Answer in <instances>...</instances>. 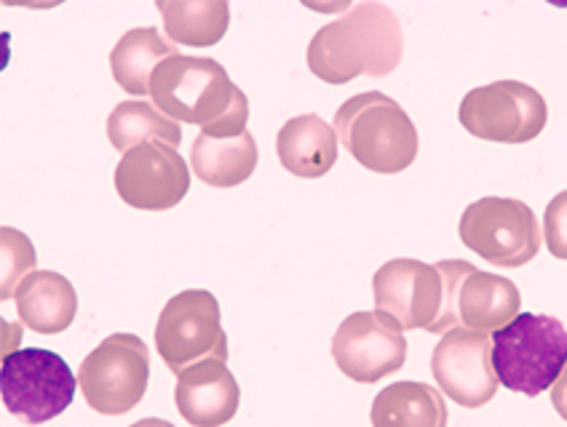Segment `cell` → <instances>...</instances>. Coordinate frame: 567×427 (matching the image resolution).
I'll return each instance as SVG.
<instances>
[{"label": "cell", "mask_w": 567, "mask_h": 427, "mask_svg": "<svg viewBox=\"0 0 567 427\" xmlns=\"http://www.w3.org/2000/svg\"><path fill=\"white\" fill-rule=\"evenodd\" d=\"M153 105L172 121L202 126L204 137L234 139L247 134L249 100L209 56L177 54L151 77Z\"/></svg>", "instance_id": "6da1fadb"}, {"label": "cell", "mask_w": 567, "mask_h": 427, "mask_svg": "<svg viewBox=\"0 0 567 427\" xmlns=\"http://www.w3.org/2000/svg\"><path fill=\"white\" fill-rule=\"evenodd\" d=\"M402 22L385 3L348 6L308 43V70L319 81L343 86L359 75H391L402 62Z\"/></svg>", "instance_id": "7a4b0ae2"}, {"label": "cell", "mask_w": 567, "mask_h": 427, "mask_svg": "<svg viewBox=\"0 0 567 427\" xmlns=\"http://www.w3.org/2000/svg\"><path fill=\"white\" fill-rule=\"evenodd\" d=\"M332 128L357 164L375 174L404 171L415 164L421 147L415 123L404 107L380 92L346 100L334 113Z\"/></svg>", "instance_id": "3957f363"}, {"label": "cell", "mask_w": 567, "mask_h": 427, "mask_svg": "<svg viewBox=\"0 0 567 427\" xmlns=\"http://www.w3.org/2000/svg\"><path fill=\"white\" fill-rule=\"evenodd\" d=\"M567 364V329L554 315L522 313L493 334V368L508 390L536 398Z\"/></svg>", "instance_id": "277c9868"}, {"label": "cell", "mask_w": 567, "mask_h": 427, "mask_svg": "<svg viewBox=\"0 0 567 427\" xmlns=\"http://www.w3.org/2000/svg\"><path fill=\"white\" fill-rule=\"evenodd\" d=\"M444 278V313L431 334H447L453 329L498 332L519 315L522 296L514 281L504 275L482 273L472 262H436Z\"/></svg>", "instance_id": "5b68a950"}, {"label": "cell", "mask_w": 567, "mask_h": 427, "mask_svg": "<svg viewBox=\"0 0 567 427\" xmlns=\"http://www.w3.org/2000/svg\"><path fill=\"white\" fill-rule=\"evenodd\" d=\"M79 379L56 353L28 347L6 353L0 366V393L6 409L35 427L60 417L73 404Z\"/></svg>", "instance_id": "8992f818"}, {"label": "cell", "mask_w": 567, "mask_h": 427, "mask_svg": "<svg viewBox=\"0 0 567 427\" xmlns=\"http://www.w3.org/2000/svg\"><path fill=\"white\" fill-rule=\"evenodd\" d=\"M151 351L134 334H111L83 358L79 387L94 412L118 417L145 398Z\"/></svg>", "instance_id": "52a82bcc"}, {"label": "cell", "mask_w": 567, "mask_h": 427, "mask_svg": "<svg viewBox=\"0 0 567 427\" xmlns=\"http://www.w3.org/2000/svg\"><path fill=\"white\" fill-rule=\"evenodd\" d=\"M457 236L495 268H522L540 251L538 219L525 200L482 198L463 211Z\"/></svg>", "instance_id": "ba28073f"}, {"label": "cell", "mask_w": 567, "mask_h": 427, "mask_svg": "<svg viewBox=\"0 0 567 427\" xmlns=\"http://www.w3.org/2000/svg\"><path fill=\"white\" fill-rule=\"evenodd\" d=\"M156 347L166 368L174 374L204 358L228 361V336L215 294L188 289L172 296L158 315Z\"/></svg>", "instance_id": "9c48e42d"}, {"label": "cell", "mask_w": 567, "mask_h": 427, "mask_svg": "<svg viewBox=\"0 0 567 427\" xmlns=\"http://www.w3.org/2000/svg\"><path fill=\"white\" fill-rule=\"evenodd\" d=\"M457 121L476 139L525 145L546 128L549 107L527 83L495 81L463 96Z\"/></svg>", "instance_id": "30bf717a"}, {"label": "cell", "mask_w": 567, "mask_h": 427, "mask_svg": "<svg viewBox=\"0 0 567 427\" xmlns=\"http://www.w3.org/2000/svg\"><path fill=\"white\" fill-rule=\"evenodd\" d=\"M332 358L348 379L359 385L389 377L408 361V340L402 326L391 315L353 313L340 323L332 336Z\"/></svg>", "instance_id": "8fae6325"}, {"label": "cell", "mask_w": 567, "mask_h": 427, "mask_svg": "<svg viewBox=\"0 0 567 427\" xmlns=\"http://www.w3.org/2000/svg\"><path fill=\"white\" fill-rule=\"evenodd\" d=\"M375 310L391 315L402 332H434L444 313V278L436 264L391 260L372 278Z\"/></svg>", "instance_id": "7c38bea8"}, {"label": "cell", "mask_w": 567, "mask_h": 427, "mask_svg": "<svg viewBox=\"0 0 567 427\" xmlns=\"http://www.w3.org/2000/svg\"><path fill=\"white\" fill-rule=\"evenodd\" d=\"M115 190L121 200L140 211L174 209L190 190V168L177 147L145 142L124 153L115 166Z\"/></svg>", "instance_id": "4fadbf2b"}, {"label": "cell", "mask_w": 567, "mask_h": 427, "mask_svg": "<svg viewBox=\"0 0 567 427\" xmlns=\"http://www.w3.org/2000/svg\"><path fill=\"white\" fill-rule=\"evenodd\" d=\"M431 372L444 396L463 409L485 406L501 385L493 368V340L472 329H453L442 336L431 355Z\"/></svg>", "instance_id": "5bb4252c"}, {"label": "cell", "mask_w": 567, "mask_h": 427, "mask_svg": "<svg viewBox=\"0 0 567 427\" xmlns=\"http://www.w3.org/2000/svg\"><path fill=\"white\" fill-rule=\"evenodd\" d=\"M241 390L225 361L204 358L177 374L174 404L193 427H223L236 417Z\"/></svg>", "instance_id": "9a60e30c"}, {"label": "cell", "mask_w": 567, "mask_h": 427, "mask_svg": "<svg viewBox=\"0 0 567 427\" xmlns=\"http://www.w3.org/2000/svg\"><path fill=\"white\" fill-rule=\"evenodd\" d=\"M17 313L38 334H60L79 315V294L68 278L54 270H35L14 291Z\"/></svg>", "instance_id": "2e32d148"}, {"label": "cell", "mask_w": 567, "mask_h": 427, "mask_svg": "<svg viewBox=\"0 0 567 427\" xmlns=\"http://www.w3.org/2000/svg\"><path fill=\"white\" fill-rule=\"evenodd\" d=\"M276 153L289 174L302 179H319L338 164V134L319 115H298L281 126Z\"/></svg>", "instance_id": "e0dca14e"}, {"label": "cell", "mask_w": 567, "mask_h": 427, "mask_svg": "<svg viewBox=\"0 0 567 427\" xmlns=\"http://www.w3.org/2000/svg\"><path fill=\"white\" fill-rule=\"evenodd\" d=\"M260 150L252 134L212 139L198 134L190 145V171L209 187H238L255 174Z\"/></svg>", "instance_id": "ac0fdd59"}, {"label": "cell", "mask_w": 567, "mask_h": 427, "mask_svg": "<svg viewBox=\"0 0 567 427\" xmlns=\"http://www.w3.org/2000/svg\"><path fill=\"white\" fill-rule=\"evenodd\" d=\"M372 427H447L442 390L423 382H396L372 400Z\"/></svg>", "instance_id": "d6986e66"}, {"label": "cell", "mask_w": 567, "mask_h": 427, "mask_svg": "<svg viewBox=\"0 0 567 427\" xmlns=\"http://www.w3.org/2000/svg\"><path fill=\"white\" fill-rule=\"evenodd\" d=\"M179 51L172 41H166L156 28L128 30L111 54V70L115 83L132 96L151 94V77L161 62L172 60Z\"/></svg>", "instance_id": "ffe728a7"}, {"label": "cell", "mask_w": 567, "mask_h": 427, "mask_svg": "<svg viewBox=\"0 0 567 427\" xmlns=\"http://www.w3.org/2000/svg\"><path fill=\"white\" fill-rule=\"evenodd\" d=\"M156 9L174 46H217L230 24V6L225 0H158Z\"/></svg>", "instance_id": "44dd1931"}, {"label": "cell", "mask_w": 567, "mask_h": 427, "mask_svg": "<svg viewBox=\"0 0 567 427\" xmlns=\"http://www.w3.org/2000/svg\"><path fill=\"white\" fill-rule=\"evenodd\" d=\"M107 139L118 153L134 150L145 142H164V145L177 147L183 142V128L151 102L128 100L113 107L107 118Z\"/></svg>", "instance_id": "7402d4cb"}, {"label": "cell", "mask_w": 567, "mask_h": 427, "mask_svg": "<svg viewBox=\"0 0 567 427\" xmlns=\"http://www.w3.org/2000/svg\"><path fill=\"white\" fill-rule=\"evenodd\" d=\"M0 236H3V291H0V296L11 300V291H14L17 283L35 273L32 268H35L38 257L32 243L19 230L3 228Z\"/></svg>", "instance_id": "603a6c76"}, {"label": "cell", "mask_w": 567, "mask_h": 427, "mask_svg": "<svg viewBox=\"0 0 567 427\" xmlns=\"http://www.w3.org/2000/svg\"><path fill=\"white\" fill-rule=\"evenodd\" d=\"M544 238L551 257L567 260V190L557 192V196L549 200V206H546Z\"/></svg>", "instance_id": "cb8c5ba5"}, {"label": "cell", "mask_w": 567, "mask_h": 427, "mask_svg": "<svg viewBox=\"0 0 567 427\" xmlns=\"http://www.w3.org/2000/svg\"><path fill=\"white\" fill-rule=\"evenodd\" d=\"M551 404L559 417L567 423V364L563 368V374H559V379L551 385Z\"/></svg>", "instance_id": "d4e9b609"}, {"label": "cell", "mask_w": 567, "mask_h": 427, "mask_svg": "<svg viewBox=\"0 0 567 427\" xmlns=\"http://www.w3.org/2000/svg\"><path fill=\"white\" fill-rule=\"evenodd\" d=\"M128 427H174L172 423H166V419H156V417H147V419H140V423L128 425Z\"/></svg>", "instance_id": "484cf974"}]
</instances>
